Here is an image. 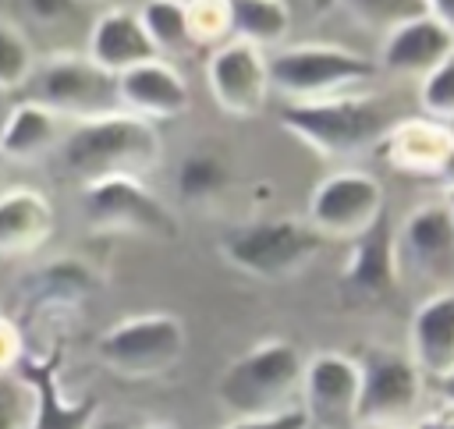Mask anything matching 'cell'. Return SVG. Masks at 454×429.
<instances>
[{"label":"cell","mask_w":454,"mask_h":429,"mask_svg":"<svg viewBox=\"0 0 454 429\" xmlns=\"http://www.w3.org/2000/svg\"><path fill=\"white\" fill-rule=\"evenodd\" d=\"M188 333L174 312H138L106 326L96 340V358L128 379H149L174 369L184 355Z\"/></svg>","instance_id":"8992f818"},{"label":"cell","mask_w":454,"mask_h":429,"mask_svg":"<svg viewBox=\"0 0 454 429\" xmlns=\"http://www.w3.org/2000/svg\"><path fill=\"white\" fill-rule=\"evenodd\" d=\"M25 355H28V347H25L21 326L11 316L0 312V379L11 376V372H18V365H21Z\"/></svg>","instance_id":"1f68e13d"},{"label":"cell","mask_w":454,"mask_h":429,"mask_svg":"<svg viewBox=\"0 0 454 429\" xmlns=\"http://www.w3.org/2000/svg\"><path fill=\"white\" fill-rule=\"evenodd\" d=\"M216 248L234 269H241L248 277L284 280V277L305 269L319 255L323 238L309 227V220L262 216V220H248V223L223 230Z\"/></svg>","instance_id":"277c9868"},{"label":"cell","mask_w":454,"mask_h":429,"mask_svg":"<svg viewBox=\"0 0 454 429\" xmlns=\"http://www.w3.org/2000/svg\"><path fill=\"white\" fill-rule=\"evenodd\" d=\"M440 181H443V188H454V149H450V160H447V167H443Z\"/></svg>","instance_id":"74e56055"},{"label":"cell","mask_w":454,"mask_h":429,"mask_svg":"<svg viewBox=\"0 0 454 429\" xmlns=\"http://www.w3.org/2000/svg\"><path fill=\"white\" fill-rule=\"evenodd\" d=\"M96 287H99V277L92 273L89 262L74 255H60L43 262L32 277H25V301L35 312H60L85 301Z\"/></svg>","instance_id":"7402d4cb"},{"label":"cell","mask_w":454,"mask_h":429,"mask_svg":"<svg viewBox=\"0 0 454 429\" xmlns=\"http://www.w3.org/2000/svg\"><path fill=\"white\" fill-rule=\"evenodd\" d=\"M32 425V394L18 379L14 386L0 390V429H28Z\"/></svg>","instance_id":"4dcf8cb0"},{"label":"cell","mask_w":454,"mask_h":429,"mask_svg":"<svg viewBox=\"0 0 454 429\" xmlns=\"http://www.w3.org/2000/svg\"><path fill=\"white\" fill-rule=\"evenodd\" d=\"M92 429H124V425H99V422H96Z\"/></svg>","instance_id":"b9f144b4"},{"label":"cell","mask_w":454,"mask_h":429,"mask_svg":"<svg viewBox=\"0 0 454 429\" xmlns=\"http://www.w3.org/2000/svg\"><path fill=\"white\" fill-rule=\"evenodd\" d=\"M450 149H454V128L433 117L394 121L390 131L376 145L387 167L411 174V177H436V181L450 160Z\"/></svg>","instance_id":"9a60e30c"},{"label":"cell","mask_w":454,"mask_h":429,"mask_svg":"<svg viewBox=\"0 0 454 429\" xmlns=\"http://www.w3.org/2000/svg\"><path fill=\"white\" fill-rule=\"evenodd\" d=\"M291 32V11L284 0H231V39L259 50L280 43Z\"/></svg>","instance_id":"cb8c5ba5"},{"label":"cell","mask_w":454,"mask_h":429,"mask_svg":"<svg viewBox=\"0 0 454 429\" xmlns=\"http://www.w3.org/2000/svg\"><path fill=\"white\" fill-rule=\"evenodd\" d=\"M18 379L32 394V425L28 429H92L99 415L96 397L71 401L60 386V351L25 355L18 365Z\"/></svg>","instance_id":"4fadbf2b"},{"label":"cell","mask_w":454,"mask_h":429,"mask_svg":"<svg viewBox=\"0 0 454 429\" xmlns=\"http://www.w3.org/2000/svg\"><path fill=\"white\" fill-rule=\"evenodd\" d=\"M160 149L163 142L156 124L128 110H110L78 121L60 142L64 167L82 181H99L114 174L142 177L160 163Z\"/></svg>","instance_id":"7a4b0ae2"},{"label":"cell","mask_w":454,"mask_h":429,"mask_svg":"<svg viewBox=\"0 0 454 429\" xmlns=\"http://www.w3.org/2000/svg\"><path fill=\"white\" fill-rule=\"evenodd\" d=\"M206 82L216 99V106L231 117H255L266 106L270 96V57L266 50L227 39L209 53Z\"/></svg>","instance_id":"8fae6325"},{"label":"cell","mask_w":454,"mask_h":429,"mask_svg":"<svg viewBox=\"0 0 454 429\" xmlns=\"http://www.w3.org/2000/svg\"><path fill=\"white\" fill-rule=\"evenodd\" d=\"M450 53H454V35L433 14H422L383 35L380 67L390 74H404V78H426Z\"/></svg>","instance_id":"ac0fdd59"},{"label":"cell","mask_w":454,"mask_h":429,"mask_svg":"<svg viewBox=\"0 0 454 429\" xmlns=\"http://www.w3.org/2000/svg\"><path fill=\"white\" fill-rule=\"evenodd\" d=\"M82 209L96 230L142 234V238H156V241H170L181 234L177 213L142 177L114 174V177L85 181Z\"/></svg>","instance_id":"52a82bcc"},{"label":"cell","mask_w":454,"mask_h":429,"mask_svg":"<svg viewBox=\"0 0 454 429\" xmlns=\"http://www.w3.org/2000/svg\"><path fill=\"white\" fill-rule=\"evenodd\" d=\"M312 418L305 415L301 404L294 408H284L277 415H262V418H231L223 429H309Z\"/></svg>","instance_id":"d6a6232c"},{"label":"cell","mask_w":454,"mask_h":429,"mask_svg":"<svg viewBox=\"0 0 454 429\" xmlns=\"http://www.w3.org/2000/svg\"><path fill=\"white\" fill-rule=\"evenodd\" d=\"M0 163H4V156H0Z\"/></svg>","instance_id":"ee69618b"},{"label":"cell","mask_w":454,"mask_h":429,"mask_svg":"<svg viewBox=\"0 0 454 429\" xmlns=\"http://www.w3.org/2000/svg\"><path fill=\"white\" fill-rule=\"evenodd\" d=\"M426 11L454 35V0H426Z\"/></svg>","instance_id":"e575fe53"},{"label":"cell","mask_w":454,"mask_h":429,"mask_svg":"<svg viewBox=\"0 0 454 429\" xmlns=\"http://www.w3.org/2000/svg\"><path fill=\"white\" fill-rule=\"evenodd\" d=\"M57 213L39 188L0 191V255L25 259L35 255L53 234Z\"/></svg>","instance_id":"ffe728a7"},{"label":"cell","mask_w":454,"mask_h":429,"mask_svg":"<svg viewBox=\"0 0 454 429\" xmlns=\"http://www.w3.org/2000/svg\"><path fill=\"white\" fill-rule=\"evenodd\" d=\"M57 138H60V117L43 103L25 99L7 113L0 128V156L14 163H28L46 156L57 145Z\"/></svg>","instance_id":"603a6c76"},{"label":"cell","mask_w":454,"mask_h":429,"mask_svg":"<svg viewBox=\"0 0 454 429\" xmlns=\"http://www.w3.org/2000/svg\"><path fill=\"white\" fill-rule=\"evenodd\" d=\"M96 67L110 71V74H124L145 60H156V46L142 28L138 11L128 7H110L96 18L92 32H89V53H85Z\"/></svg>","instance_id":"d6986e66"},{"label":"cell","mask_w":454,"mask_h":429,"mask_svg":"<svg viewBox=\"0 0 454 429\" xmlns=\"http://www.w3.org/2000/svg\"><path fill=\"white\" fill-rule=\"evenodd\" d=\"M397 259L419 277L443 280L454 273V216L443 199L415 206L397 227Z\"/></svg>","instance_id":"5bb4252c"},{"label":"cell","mask_w":454,"mask_h":429,"mask_svg":"<svg viewBox=\"0 0 454 429\" xmlns=\"http://www.w3.org/2000/svg\"><path fill=\"white\" fill-rule=\"evenodd\" d=\"M436 386H440V397H443V404L454 411V372L440 376V379H436Z\"/></svg>","instance_id":"d590c367"},{"label":"cell","mask_w":454,"mask_h":429,"mask_svg":"<svg viewBox=\"0 0 454 429\" xmlns=\"http://www.w3.org/2000/svg\"><path fill=\"white\" fill-rule=\"evenodd\" d=\"M443 202H447V209H450V216H454V188H443Z\"/></svg>","instance_id":"60d3db41"},{"label":"cell","mask_w":454,"mask_h":429,"mask_svg":"<svg viewBox=\"0 0 454 429\" xmlns=\"http://www.w3.org/2000/svg\"><path fill=\"white\" fill-rule=\"evenodd\" d=\"M419 103L426 110V117L433 121H443L450 124L454 121V53L422 78V89H419Z\"/></svg>","instance_id":"f546056e"},{"label":"cell","mask_w":454,"mask_h":429,"mask_svg":"<svg viewBox=\"0 0 454 429\" xmlns=\"http://www.w3.org/2000/svg\"><path fill=\"white\" fill-rule=\"evenodd\" d=\"M117 99H121V110L156 124V121L181 117L192 103V92H188L184 74L170 60L156 57V60H145L117 74Z\"/></svg>","instance_id":"e0dca14e"},{"label":"cell","mask_w":454,"mask_h":429,"mask_svg":"<svg viewBox=\"0 0 454 429\" xmlns=\"http://www.w3.org/2000/svg\"><path fill=\"white\" fill-rule=\"evenodd\" d=\"M309 4H312L319 14H326V11H333V7H337V0H309Z\"/></svg>","instance_id":"f35d334b"},{"label":"cell","mask_w":454,"mask_h":429,"mask_svg":"<svg viewBox=\"0 0 454 429\" xmlns=\"http://www.w3.org/2000/svg\"><path fill=\"white\" fill-rule=\"evenodd\" d=\"M142 28L153 39L160 57H174L192 50V32H188V7L184 0H145L142 11Z\"/></svg>","instance_id":"d4e9b609"},{"label":"cell","mask_w":454,"mask_h":429,"mask_svg":"<svg viewBox=\"0 0 454 429\" xmlns=\"http://www.w3.org/2000/svg\"><path fill=\"white\" fill-rule=\"evenodd\" d=\"M32 18L43 25H60L78 11V0H25Z\"/></svg>","instance_id":"836d02e7"},{"label":"cell","mask_w":454,"mask_h":429,"mask_svg":"<svg viewBox=\"0 0 454 429\" xmlns=\"http://www.w3.org/2000/svg\"><path fill=\"white\" fill-rule=\"evenodd\" d=\"M401 277V259H397V227L390 223V213H383L362 238L351 241V255L344 262V291L355 294L358 301H380L394 294Z\"/></svg>","instance_id":"2e32d148"},{"label":"cell","mask_w":454,"mask_h":429,"mask_svg":"<svg viewBox=\"0 0 454 429\" xmlns=\"http://www.w3.org/2000/svg\"><path fill=\"white\" fill-rule=\"evenodd\" d=\"M380 64L369 57L330 46V43H298L284 46L270 57V89L284 96V103L298 99H326L340 96L376 74Z\"/></svg>","instance_id":"5b68a950"},{"label":"cell","mask_w":454,"mask_h":429,"mask_svg":"<svg viewBox=\"0 0 454 429\" xmlns=\"http://www.w3.org/2000/svg\"><path fill=\"white\" fill-rule=\"evenodd\" d=\"M348 14L365 25V28H376V32H394L397 25L411 21V18H422L429 14L426 11V0H344Z\"/></svg>","instance_id":"83f0119b"},{"label":"cell","mask_w":454,"mask_h":429,"mask_svg":"<svg viewBox=\"0 0 454 429\" xmlns=\"http://www.w3.org/2000/svg\"><path fill=\"white\" fill-rule=\"evenodd\" d=\"M355 429H383V425H355Z\"/></svg>","instance_id":"7bdbcfd3"},{"label":"cell","mask_w":454,"mask_h":429,"mask_svg":"<svg viewBox=\"0 0 454 429\" xmlns=\"http://www.w3.org/2000/svg\"><path fill=\"white\" fill-rule=\"evenodd\" d=\"M358 390H362V369L358 358L340 355V351H319L305 358L301 372V397H305V415L319 425L355 429V411H358Z\"/></svg>","instance_id":"7c38bea8"},{"label":"cell","mask_w":454,"mask_h":429,"mask_svg":"<svg viewBox=\"0 0 454 429\" xmlns=\"http://www.w3.org/2000/svg\"><path fill=\"white\" fill-rule=\"evenodd\" d=\"M411 340V362L422 369V376H447L454 372V287L429 294L408 326Z\"/></svg>","instance_id":"44dd1931"},{"label":"cell","mask_w":454,"mask_h":429,"mask_svg":"<svg viewBox=\"0 0 454 429\" xmlns=\"http://www.w3.org/2000/svg\"><path fill=\"white\" fill-rule=\"evenodd\" d=\"M231 184V167L220 152L195 149L177 167V195L188 202H209Z\"/></svg>","instance_id":"484cf974"},{"label":"cell","mask_w":454,"mask_h":429,"mask_svg":"<svg viewBox=\"0 0 454 429\" xmlns=\"http://www.w3.org/2000/svg\"><path fill=\"white\" fill-rule=\"evenodd\" d=\"M32 89H35V103H43L46 110H53L57 117H99L110 110H121L117 99V74L96 67L89 57H74V53H60L43 60V67L35 64L32 74Z\"/></svg>","instance_id":"9c48e42d"},{"label":"cell","mask_w":454,"mask_h":429,"mask_svg":"<svg viewBox=\"0 0 454 429\" xmlns=\"http://www.w3.org/2000/svg\"><path fill=\"white\" fill-rule=\"evenodd\" d=\"M305 358L298 344L284 337H266L238 355L216 379V401L234 418H262L294 408L291 397L301 390Z\"/></svg>","instance_id":"3957f363"},{"label":"cell","mask_w":454,"mask_h":429,"mask_svg":"<svg viewBox=\"0 0 454 429\" xmlns=\"http://www.w3.org/2000/svg\"><path fill=\"white\" fill-rule=\"evenodd\" d=\"M192 46H223L231 39V0H184Z\"/></svg>","instance_id":"f1b7e54d"},{"label":"cell","mask_w":454,"mask_h":429,"mask_svg":"<svg viewBox=\"0 0 454 429\" xmlns=\"http://www.w3.org/2000/svg\"><path fill=\"white\" fill-rule=\"evenodd\" d=\"M35 74V50L18 25L0 18V89H21Z\"/></svg>","instance_id":"4316f807"},{"label":"cell","mask_w":454,"mask_h":429,"mask_svg":"<svg viewBox=\"0 0 454 429\" xmlns=\"http://www.w3.org/2000/svg\"><path fill=\"white\" fill-rule=\"evenodd\" d=\"M387 213L383 184L365 170H333L309 195V227L326 241H355Z\"/></svg>","instance_id":"30bf717a"},{"label":"cell","mask_w":454,"mask_h":429,"mask_svg":"<svg viewBox=\"0 0 454 429\" xmlns=\"http://www.w3.org/2000/svg\"><path fill=\"white\" fill-rule=\"evenodd\" d=\"M394 113L369 92H340L326 99H298L280 106V128L323 160H348L380 145Z\"/></svg>","instance_id":"6da1fadb"},{"label":"cell","mask_w":454,"mask_h":429,"mask_svg":"<svg viewBox=\"0 0 454 429\" xmlns=\"http://www.w3.org/2000/svg\"><path fill=\"white\" fill-rule=\"evenodd\" d=\"M362 390L355 425H383L401 429L422 404V369L411 355L394 347H369L358 358Z\"/></svg>","instance_id":"ba28073f"},{"label":"cell","mask_w":454,"mask_h":429,"mask_svg":"<svg viewBox=\"0 0 454 429\" xmlns=\"http://www.w3.org/2000/svg\"><path fill=\"white\" fill-rule=\"evenodd\" d=\"M419 429H454V415H443V418H426V422H419Z\"/></svg>","instance_id":"8d00e7d4"},{"label":"cell","mask_w":454,"mask_h":429,"mask_svg":"<svg viewBox=\"0 0 454 429\" xmlns=\"http://www.w3.org/2000/svg\"><path fill=\"white\" fill-rule=\"evenodd\" d=\"M142 429H177L174 422H163V418H156V422H145Z\"/></svg>","instance_id":"ab89813d"}]
</instances>
